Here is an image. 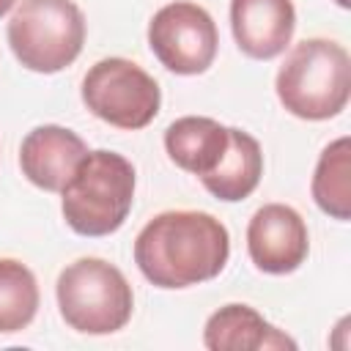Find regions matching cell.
<instances>
[{
	"instance_id": "6da1fadb",
	"label": "cell",
	"mask_w": 351,
	"mask_h": 351,
	"mask_svg": "<svg viewBox=\"0 0 351 351\" xmlns=\"http://www.w3.org/2000/svg\"><path fill=\"white\" fill-rule=\"evenodd\" d=\"M228 255V228L206 211H162L134 239V263L156 288H189L214 280Z\"/></svg>"
},
{
	"instance_id": "7a4b0ae2",
	"label": "cell",
	"mask_w": 351,
	"mask_h": 351,
	"mask_svg": "<svg viewBox=\"0 0 351 351\" xmlns=\"http://www.w3.org/2000/svg\"><path fill=\"white\" fill-rule=\"evenodd\" d=\"M280 104L302 121H326L346 110L351 96V58L332 38L299 41L277 71Z\"/></svg>"
},
{
	"instance_id": "3957f363",
	"label": "cell",
	"mask_w": 351,
	"mask_h": 351,
	"mask_svg": "<svg viewBox=\"0 0 351 351\" xmlns=\"http://www.w3.org/2000/svg\"><path fill=\"white\" fill-rule=\"evenodd\" d=\"M134 200V167L115 151H88L71 181L60 189V211L66 225L80 236L115 233Z\"/></svg>"
},
{
	"instance_id": "277c9868",
	"label": "cell",
	"mask_w": 351,
	"mask_h": 351,
	"mask_svg": "<svg viewBox=\"0 0 351 351\" xmlns=\"http://www.w3.org/2000/svg\"><path fill=\"white\" fill-rule=\"evenodd\" d=\"M63 321L82 335H112L134 310V293L123 271L104 258H80L58 274L55 285Z\"/></svg>"
},
{
	"instance_id": "5b68a950",
	"label": "cell",
	"mask_w": 351,
	"mask_h": 351,
	"mask_svg": "<svg viewBox=\"0 0 351 351\" xmlns=\"http://www.w3.org/2000/svg\"><path fill=\"white\" fill-rule=\"evenodd\" d=\"M14 58L36 71L55 74L71 66L85 44V16L74 0H19L8 19Z\"/></svg>"
},
{
	"instance_id": "8992f818",
	"label": "cell",
	"mask_w": 351,
	"mask_h": 351,
	"mask_svg": "<svg viewBox=\"0 0 351 351\" xmlns=\"http://www.w3.org/2000/svg\"><path fill=\"white\" fill-rule=\"evenodd\" d=\"M82 101L99 121L134 132L156 118L162 90L137 63L126 58H104L82 77Z\"/></svg>"
},
{
	"instance_id": "52a82bcc",
	"label": "cell",
	"mask_w": 351,
	"mask_h": 351,
	"mask_svg": "<svg viewBox=\"0 0 351 351\" xmlns=\"http://www.w3.org/2000/svg\"><path fill=\"white\" fill-rule=\"evenodd\" d=\"M148 47L156 60L173 74H203L219 47V33L211 14L189 0L162 5L148 22Z\"/></svg>"
},
{
	"instance_id": "ba28073f",
	"label": "cell",
	"mask_w": 351,
	"mask_h": 351,
	"mask_svg": "<svg viewBox=\"0 0 351 351\" xmlns=\"http://www.w3.org/2000/svg\"><path fill=\"white\" fill-rule=\"evenodd\" d=\"M247 252L255 269L266 274L296 271L310 252V236L302 214L285 203L261 206L247 225Z\"/></svg>"
},
{
	"instance_id": "9c48e42d",
	"label": "cell",
	"mask_w": 351,
	"mask_h": 351,
	"mask_svg": "<svg viewBox=\"0 0 351 351\" xmlns=\"http://www.w3.org/2000/svg\"><path fill=\"white\" fill-rule=\"evenodd\" d=\"M85 156H88L85 140L77 132L58 123L36 126L33 132L25 134L19 145L22 176L44 192H60L71 181V176L77 173Z\"/></svg>"
},
{
	"instance_id": "30bf717a",
	"label": "cell",
	"mask_w": 351,
	"mask_h": 351,
	"mask_svg": "<svg viewBox=\"0 0 351 351\" xmlns=\"http://www.w3.org/2000/svg\"><path fill=\"white\" fill-rule=\"evenodd\" d=\"M230 30L247 58L271 60L293 38L296 8L291 0H230Z\"/></svg>"
},
{
	"instance_id": "8fae6325",
	"label": "cell",
	"mask_w": 351,
	"mask_h": 351,
	"mask_svg": "<svg viewBox=\"0 0 351 351\" xmlns=\"http://www.w3.org/2000/svg\"><path fill=\"white\" fill-rule=\"evenodd\" d=\"M208 351H266V348H296V343L271 326L250 304H225L208 315L203 329Z\"/></svg>"
},
{
	"instance_id": "7c38bea8",
	"label": "cell",
	"mask_w": 351,
	"mask_h": 351,
	"mask_svg": "<svg viewBox=\"0 0 351 351\" xmlns=\"http://www.w3.org/2000/svg\"><path fill=\"white\" fill-rule=\"evenodd\" d=\"M230 126H222L206 115H184L176 118L165 129V151L167 156L186 173L203 178L208 176L228 151Z\"/></svg>"
},
{
	"instance_id": "4fadbf2b",
	"label": "cell",
	"mask_w": 351,
	"mask_h": 351,
	"mask_svg": "<svg viewBox=\"0 0 351 351\" xmlns=\"http://www.w3.org/2000/svg\"><path fill=\"white\" fill-rule=\"evenodd\" d=\"M263 176V151L261 143L244 132L230 126V140H228V151L219 159V165L200 178V184L225 203H236L244 200L255 192V186L261 184Z\"/></svg>"
},
{
	"instance_id": "5bb4252c",
	"label": "cell",
	"mask_w": 351,
	"mask_h": 351,
	"mask_svg": "<svg viewBox=\"0 0 351 351\" xmlns=\"http://www.w3.org/2000/svg\"><path fill=\"white\" fill-rule=\"evenodd\" d=\"M310 192L315 206L332 219L346 222L351 217V140L348 137H337L321 151Z\"/></svg>"
},
{
	"instance_id": "9a60e30c",
	"label": "cell",
	"mask_w": 351,
	"mask_h": 351,
	"mask_svg": "<svg viewBox=\"0 0 351 351\" xmlns=\"http://www.w3.org/2000/svg\"><path fill=\"white\" fill-rule=\"evenodd\" d=\"M36 274L16 258H0V335H14L30 326L38 313Z\"/></svg>"
},
{
	"instance_id": "2e32d148",
	"label": "cell",
	"mask_w": 351,
	"mask_h": 351,
	"mask_svg": "<svg viewBox=\"0 0 351 351\" xmlns=\"http://www.w3.org/2000/svg\"><path fill=\"white\" fill-rule=\"evenodd\" d=\"M14 3H16V0H0V16H5V14L14 8Z\"/></svg>"
},
{
	"instance_id": "e0dca14e",
	"label": "cell",
	"mask_w": 351,
	"mask_h": 351,
	"mask_svg": "<svg viewBox=\"0 0 351 351\" xmlns=\"http://www.w3.org/2000/svg\"><path fill=\"white\" fill-rule=\"evenodd\" d=\"M335 3H337L340 8H348V5H351V0H335Z\"/></svg>"
}]
</instances>
